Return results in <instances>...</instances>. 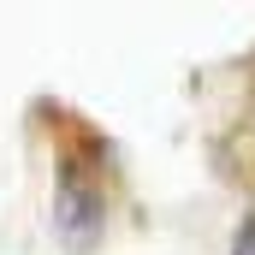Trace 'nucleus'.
Returning <instances> with one entry per match:
<instances>
[{"instance_id": "f257e3e1", "label": "nucleus", "mask_w": 255, "mask_h": 255, "mask_svg": "<svg viewBox=\"0 0 255 255\" xmlns=\"http://www.w3.org/2000/svg\"><path fill=\"white\" fill-rule=\"evenodd\" d=\"M232 255H255V220H244V226H238V244H232Z\"/></svg>"}]
</instances>
